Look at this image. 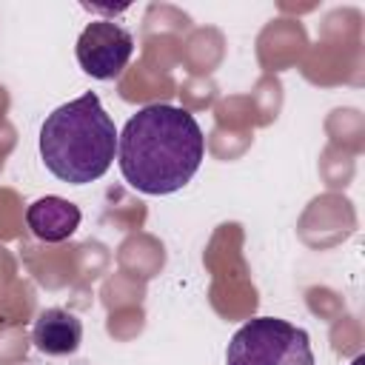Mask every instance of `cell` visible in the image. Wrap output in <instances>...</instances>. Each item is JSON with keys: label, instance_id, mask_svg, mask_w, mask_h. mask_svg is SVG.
<instances>
[{"label": "cell", "instance_id": "cell-1", "mask_svg": "<svg viewBox=\"0 0 365 365\" xmlns=\"http://www.w3.org/2000/svg\"><path fill=\"white\" fill-rule=\"evenodd\" d=\"M205 157V137L194 114L171 103H151L131 114L117 134V163L125 182L143 194L185 188Z\"/></svg>", "mask_w": 365, "mask_h": 365}, {"label": "cell", "instance_id": "cell-2", "mask_svg": "<svg viewBox=\"0 0 365 365\" xmlns=\"http://www.w3.org/2000/svg\"><path fill=\"white\" fill-rule=\"evenodd\" d=\"M40 157L46 168L68 182L100 180L117 157V128L94 91L63 103L40 125Z\"/></svg>", "mask_w": 365, "mask_h": 365}, {"label": "cell", "instance_id": "cell-3", "mask_svg": "<svg viewBox=\"0 0 365 365\" xmlns=\"http://www.w3.org/2000/svg\"><path fill=\"white\" fill-rule=\"evenodd\" d=\"M225 365H314L308 331L277 319H248L228 342Z\"/></svg>", "mask_w": 365, "mask_h": 365}, {"label": "cell", "instance_id": "cell-4", "mask_svg": "<svg viewBox=\"0 0 365 365\" xmlns=\"http://www.w3.org/2000/svg\"><path fill=\"white\" fill-rule=\"evenodd\" d=\"M77 63L94 80H114L134 54V37L114 20H91L77 37Z\"/></svg>", "mask_w": 365, "mask_h": 365}, {"label": "cell", "instance_id": "cell-5", "mask_svg": "<svg viewBox=\"0 0 365 365\" xmlns=\"http://www.w3.org/2000/svg\"><path fill=\"white\" fill-rule=\"evenodd\" d=\"M80 208L63 197H40L26 208V225L40 242H63L80 228Z\"/></svg>", "mask_w": 365, "mask_h": 365}, {"label": "cell", "instance_id": "cell-6", "mask_svg": "<svg viewBox=\"0 0 365 365\" xmlns=\"http://www.w3.org/2000/svg\"><path fill=\"white\" fill-rule=\"evenodd\" d=\"M31 339H34L37 351H43L48 356H66V354H74L80 348L83 322L66 308H46L34 319Z\"/></svg>", "mask_w": 365, "mask_h": 365}]
</instances>
